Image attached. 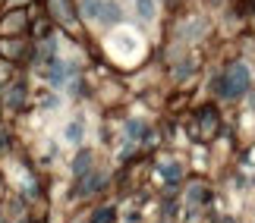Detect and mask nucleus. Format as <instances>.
<instances>
[{
  "label": "nucleus",
  "mask_w": 255,
  "mask_h": 223,
  "mask_svg": "<svg viewBox=\"0 0 255 223\" xmlns=\"http://www.w3.org/2000/svg\"><path fill=\"white\" fill-rule=\"evenodd\" d=\"M214 88L221 91V98L237 101L243 91L249 88V66L246 63H230L218 79H214Z\"/></svg>",
  "instance_id": "nucleus-1"
},
{
  "label": "nucleus",
  "mask_w": 255,
  "mask_h": 223,
  "mask_svg": "<svg viewBox=\"0 0 255 223\" xmlns=\"http://www.w3.org/2000/svg\"><path fill=\"white\" fill-rule=\"evenodd\" d=\"M25 25H28V16L22 9H13V13H6L0 19V35H16V32H22Z\"/></svg>",
  "instance_id": "nucleus-2"
},
{
  "label": "nucleus",
  "mask_w": 255,
  "mask_h": 223,
  "mask_svg": "<svg viewBox=\"0 0 255 223\" xmlns=\"http://www.w3.org/2000/svg\"><path fill=\"white\" fill-rule=\"evenodd\" d=\"M98 22H104V25H117V22H120V6H117L114 0H101V13H98Z\"/></svg>",
  "instance_id": "nucleus-3"
},
{
  "label": "nucleus",
  "mask_w": 255,
  "mask_h": 223,
  "mask_svg": "<svg viewBox=\"0 0 255 223\" xmlns=\"http://www.w3.org/2000/svg\"><path fill=\"white\" fill-rule=\"evenodd\" d=\"M51 16L70 25V22H73V6H70V0H51Z\"/></svg>",
  "instance_id": "nucleus-4"
},
{
  "label": "nucleus",
  "mask_w": 255,
  "mask_h": 223,
  "mask_svg": "<svg viewBox=\"0 0 255 223\" xmlns=\"http://www.w3.org/2000/svg\"><path fill=\"white\" fill-rule=\"evenodd\" d=\"M88 170H92V151H79L76 160H73V173L76 176H85Z\"/></svg>",
  "instance_id": "nucleus-5"
},
{
  "label": "nucleus",
  "mask_w": 255,
  "mask_h": 223,
  "mask_svg": "<svg viewBox=\"0 0 255 223\" xmlns=\"http://www.w3.org/2000/svg\"><path fill=\"white\" fill-rule=\"evenodd\" d=\"M135 9H139L142 22H151V19H154V9H158V3H154V0H135Z\"/></svg>",
  "instance_id": "nucleus-6"
},
{
  "label": "nucleus",
  "mask_w": 255,
  "mask_h": 223,
  "mask_svg": "<svg viewBox=\"0 0 255 223\" xmlns=\"http://www.w3.org/2000/svg\"><path fill=\"white\" fill-rule=\"evenodd\" d=\"M101 186V176H92V170L82 176V186H79V195H92V192Z\"/></svg>",
  "instance_id": "nucleus-7"
},
{
  "label": "nucleus",
  "mask_w": 255,
  "mask_h": 223,
  "mask_svg": "<svg viewBox=\"0 0 255 223\" xmlns=\"http://www.w3.org/2000/svg\"><path fill=\"white\" fill-rule=\"evenodd\" d=\"M199 116H202V135L208 139V135L214 132V110H211V107H205Z\"/></svg>",
  "instance_id": "nucleus-8"
},
{
  "label": "nucleus",
  "mask_w": 255,
  "mask_h": 223,
  "mask_svg": "<svg viewBox=\"0 0 255 223\" xmlns=\"http://www.w3.org/2000/svg\"><path fill=\"white\" fill-rule=\"evenodd\" d=\"M22 101H25V88H22V85H13V88L6 91V104H9V107H19Z\"/></svg>",
  "instance_id": "nucleus-9"
},
{
  "label": "nucleus",
  "mask_w": 255,
  "mask_h": 223,
  "mask_svg": "<svg viewBox=\"0 0 255 223\" xmlns=\"http://www.w3.org/2000/svg\"><path fill=\"white\" fill-rule=\"evenodd\" d=\"M82 132H85L82 120H73L70 126H66V139H70V142H82Z\"/></svg>",
  "instance_id": "nucleus-10"
},
{
  "label": "nucleus",
  "mask_w": 255,
  "mask_h": 223,
  "mask_svg": "<svg viewBox=\"0 0 255 223\" xmlns=\"http://www.w3.org/2000/svg\"><path fill=\"white\" fill-rule=\"evenodd\" d=\"M114 217H117V211H114V208H101V211L95 214L92 223H114Z\"/></svg>",
  "instance_id": "nucleus-11"
},
{
  "label": "nucleus",
  "mask_w": 255,
  "mask_h": 223,
  "mask_svg": "<svg viewBox=\"0 0 255 223\" xmlns=\"http://www.w3.org/2000/svg\"><path fill=\"white\" fill-rule=\"evenodd\" d=\"M189 73H195V63H192V60H183V63H180V70H173L176 79H186Z\"/></svg>",
  "instance_id": "nucleus-12"
},
{
  "label": "nucleus",
  "mask_w": 255,
  "mask_h": 223,
  "mask_svg": "<svg viewBox=\"0 0 255 223\" xmlns=\"http://www.w3.org/2000/svg\"><path fill=\"white\" fill-rule=\"evenodd\" d=\"M0 51H3L6 57H19V54H22V44H19V41H16V44H13V41L6 44V41H3V44H0Z\"/></svg>",
  "instance_id": "nucleus-13"
},
{
  "label": "nucleus",
  "mask_w": 255,
  "mask_h": 223,
  "mask_svg": "<svg viewBox=\"0 0 255 223\" xmlns=\"http://www.w3.org/2000/svg\"><path fill=\"white\" fill-rule=\"evenodd\" d=\"M25 3V0H9V6H22Z\"/></svg>",
  "instance_id": "nucleus-14"
},
{
  "label": "nucleus",
  "mask_w": 255,
  "mask_h": 223,
  "mask_svg": "<svg viewBox=\"0 0 255 223\" xmlns=\"http://www.w3.org/2000/svg\"><path fill=\"white\" fill-rule=\"evenodd\" d=\"M176 3H180V0H170V6H176Z\"/></svg>",
  "instance_id": "nucleus-15"
}]
</instances>
